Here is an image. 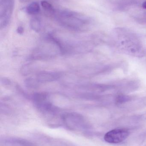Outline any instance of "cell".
Listing matches in <instances>:
<instances>
[{
  "mask_svg": "<svg viewBox=\"0 0 146 146\" xmlns=\"http://www.w3.org/2000/svg\"><path fill=\"white\" fill-rule=\"evenodd\" d=\"M51 14L60 25L75 31H85L92 24L91 18L73 10L55 9Z\"/></svg>",
  "mask_w": 146,
  "mask_h": 146,
  "instance_id": "1",
  "label": "cell"
},
{
  "mask_svg": "<svg viewBox=\"0 0 146 146\" xmlns=\"http://www.w3.org/2000/svg\"><path fill=\"white\" fill-rule=\"evenodd\" d=\"M63 54L64 50L59 39L52 34H49L38 43L29 58L32 60H44Z\"/></svg>",
  "mask_w": 146,
  "mask_h": 146,
  "instance_id": "2",
  "label": "cell"
},
{
  "mask_svg": "<svg viewBox=\"0 0 146 146\" xmlns=\"http://www.w3.org/2000/svg\"><path fill=\"white\" fill-rule=\"evenodd\" d=\"M114 40L117 48L131 56L142 57L145 55L143 46L136 35L127 30H116Z\"/></svg>",
  "mask_w": 146,
  "mask_h": 146,
  "instance_id": "3",
  "label": "cell"
},
{
  "mask_svg": "<svg viewBox=\"0 0 146 146\" xmlns=\"http://www.w3.org/2000/svg\"><path fill=\"white\" fill-rule=\"evenodd\" d=\"M14 8V0H0V28L7 26Z\"/></svg>",
  "mask_w": 146,
  "mask_h": 146,
  "instance_id": "4",
  "label": "cell"
},
{
  "mask_svg": "<svg viewBox=\"0 0 146 146\" xmlns=\"http://www.w3.org/2000/svg\"><path fill=\"white\" fill-rule=\"evenodd\" d=\"M129 133V130L127 129H116L106 133L104 136V140L110 144H118L126 139Z\"/></svg>",
  "mask_w": 146,
  "mask_h": 146,
  "instance_id": "5",
  "label": "cell"
},
{
  "mask_svg": "<svg viewBox=\"0 0 146 146\" xmlns=\"http://www.w3.org/2000/svg\"><path fill=\"white\" fill-rule=\"evenodd\" d=\"M62 76L63 73L60 72L42 71L37 74L36 78L40 84L57 80Z\"/></svg>",
  "mask_w": 146,
  "mask_h": 146,
  "instance_id": "6",
  "label": "cell"
},
{
  "mask_svg": "<svg viewBox=\"0 0 146 146\" xmlns=\"http://www.w3.org/2000/svg\"><path fill=\"white\" fill-rule=\"evenodd\" d=\"M40 10V6L39 3L36 2H33L27 7L26 11L28 14L33 15L38 13Z\"/></svg>",
  "mask_w": 146,
  "mask_h": 146,
  "instance_id": "7",
  "label": "cell"
},
{
  "mask_svg": "<svg viewBox=\"0 0 146 146\" xmlns=\"http://www.w3.org/2000/svg\"><path fill=\"white\" fill-rule=\"evenodd\" d=\"M30 26L31 29L37 33L39 32L42 28V24L41 21L39 19L37 18H33L31 19L30 21Z\"/></svg>",
  "mask_w": 146,
  "mask_h": 146,
  "instance_id": "8",
  "label": "cell"
},
{
  "mask_svg": "<svg viewBox=\"0 0 146 146\" xmlns=\"http://www.w3.org/2000/svg\"><path fill=\"white\" fill-rule=\"evenodd\" d=\"M25 84L27 87L33 89L37 87L39 83L36 78H28L25 81Z\"/></svg>",
  "mask_w": 146,
  "mask_h": 146,
  "instance_id": "9",
  "label": "cell"
},
{
  "mask_svg": "<svg viewBox=\"0 0 146 146\" xmlns=\"http://www.w3.org/2000/svg\"><path fill=\"white\" fill-rule=\"evenodd\" d=\"M131 100V97L124 94H119L117 95L115 99V103L117 104H122Z\"/></svg>",
  "mask_w": 146,
  "mask_h": 146,
  "instance_id": "10",
  "label": "cell"
},
{
  "mask_svg": "<svg viewBox=\"0 0 146 146\" xmlns=\"http://www.w3.org/2000/svg\"><path fill=\"white\" fill-rule=\"evenodd\" d=\"M42 8L46 12L51 14L53 13L55 9L53 6L49 3L46 1H43L41 2Z\"/></svg>",
  "mask_w": 146,
  "mask_h": 146,
  "instance_id": "11",
  "label": "cell"
},
{
  "mask_svg": "<svg viewBox=\"0 0 146 146\" xmlns=\"http://www.w3.org/2000/svg\"><path fill=\"white\" fill-rule=\"evenodd\" d=\"M1 82L3 85H9L11 84V81L9 80H7L6 78H3L1 79Z\"/></svg>",
  "mask_w": 146,
  "mask_h": 146,
  "instance_id": "12",
  "label": "cell"
},
{
  "mask_svg": "<svg viewBox=\"0 0 146 146\" xmlns=\"http://www.w3.org/2000/svg\"><path fill=\"white\" fill-rule=\"evenodd\" d=\"M24 28L22 27L19 26L17 29V33H19L20 35H21L23 34L24 33Z\"/></svg>",
  "mask_w": 146,
  "mask_h": 146,
  "instance_id": "13",
  "label": "cell"
},
{
  "mask_svg": "<svg viewBox=\"0 0 146 146\" xmlns=\"http://www.w3.org/2000/svg\"><path fill=\"white\" fill-rule=\"evenodd\" d=\"M142 7L144 9H146V1H145L144 3H143V4H142Z\"/></svg>",
  "mask_w": 146,
  "mask_h": 146,
  "instance_id": "14",
  "label": "cell"
},
{
  "mask_svg": "<svg viewBox=\"0 0 146 146\" xmlns=\"http://www.w3.org/2000/svg\"><path fill=\"white\" fill-rule=\"evenodd\" d=\"M20 1L22 2H28L30 0H20Z\"/></svg>",
  "mask_w": 146,
  "mask_h": 146,
  "instance_id": "15",
  "label": "cell"
}]
</instances>
